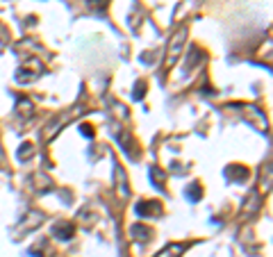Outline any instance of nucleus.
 Segmentation results:
<instances>
[{"instance_id":"f257e3e1","label":"nucleus","mask_w":273,"mask_h":257,"mask_svg":"<svg viewBox=\"0 0 273 257\" xmlns=\"http://www.w3.org/2000/svg\"><path fill=\"white\" fill-rule=\"evenodd\" d=\"M184 41H187V28H180V30L171 37L169 50H166V69H171V66L178 62L180 53H182V48H184Z\"/></svg>"},{"instance_id":"f03ea898","label":"nucleus","mask_w":273,"mask_h":257,"mask_svg":"<svg viewBox=\"0 0 273 257\" xmlns=\"http://www.w3.org/2000/svg\"><path fill=\"white\" fill-rule=\"evenodd\" d=\"M50 232H53L55 239H60V241H69L75 234V225L71 221H60V223H55Z\"/></svg>"},{"instance_id":"7ed1b4c3","label":"nucleus","mask_w":273,"mask_h":257,"mask_svg":"<svg viewBox=\"0 0 273 257\" xmlns=\"http://www.w3.org/2000/svg\"><path fill=\"white\" fill-rule=\"evenodd\" d=\"M162 214V205L157 200H141L137 205V216L146 218V216H159Z\"/></svg>"},{"instance_id":"20e7f679","label":"nucleus","mask_w":273,"mask_h":257,"mask_svg":"<svg viewBox=\"0 0 273 257\" xmlns=\"http://www.w3.org/2000/svg\"><path fill=\"white\" fill-rule=\"evenodd\" d=\"M225 178L232 180V182H243V180L248 178V168L241 166V164H230L225 168Z\"/></svg>"},{"instance_id":"39448f33","label":"nucleus","mask_w":273,"mask_h":257,"mask_svg":"<svg viewBox=\"0 0 273 257\" xmlns=\"http://www.w3.org/2000/svg\"><path fill=\"white\" fill-rule=\"evenodd\" d=\"M130 234H132L134 241H150V237H153V230H150L148 225H144V223H134L132 227H130Z\"/></svg>"},{"instance_id":"423d86ee","label":"nucleus","mask_w":273,"mask_h":257,"mask_svg":"<svg viewBox=\"0 0 273 257\" xmlns=\"http://www.w3.org/2000/svg\"><path fill=\"white\" fill-rule=\"evenodd\" d=\"M184 248H187L184 243H169V246L162 248V250H159L155 257H182Z\"/></svg>"},{"instance_id":"0eeeda50","label":"nucleus","mask_w":273,"mask_h":257,"mask_svg":"<svg viewBox=\"0 0 273 257\" xmlns=\"http://www.w3.org/2000/svg\"><path fill=\"white\" fill-rule=\"evenodd\" d=\"M184 193H187V198L191 200V203H198L200 198H203V189H200L198 182H194L191 187H187V191H184Z\"/></svg>"},{"instance_id":"6e6552de","label":"nucleus","mask_w":273,"mask_h":257,"mask_svg":"<svg viewBox=\"0 0 273 257\" xmlns=\"http://www.w3.org/2000/svg\"><path fill=\"white\" fill-rule=\"evenodd\" d=\"M35 155V146L32 144H21V150H19V159L25 162V159H30Z\"/></svg>"},{"instance_id":"1a4fd4ad","label":"nucleus","mask_w":273,"mask_h":257,"mask_svg":"<svg viewBox=\"0 0 273 257\" xmlns=\"http://www.w3.org/2000/svg\"><path fill=\"white\" fill-rule=\"evenodd\" d=\"M132 96H134V100H141L146 96V82L144 80H139V82L134 84V94Z\"/></svg>"},{"instance_id":"9d476101","label":"nucleus","mask_w":273,"mask_h":257,"mask_svg":"<svg viewBox=\"0 0 273 257\" xmlns=\"http://www.w3.org/2000/svg\"><path fill=\"white\" fill-rule=\"evenodd\" d=\"M80 132H82V134H85V137L87 139H94V128H91V125H82V128H80Z\"/></svg>"},{"instance_id":"9b49d317","label":"nucleus","mask_w":273,"mask_h":257,"mask_svg":"<svg viewBox=\"0 0 273 257\" xmlns=\"http://www.w3.org/2000/svg\"><path fill=\"white\" fill-rule=\"evenodd\" d=\"M0 162H3V150H0Z\"/></svg>"}]
</instances>
